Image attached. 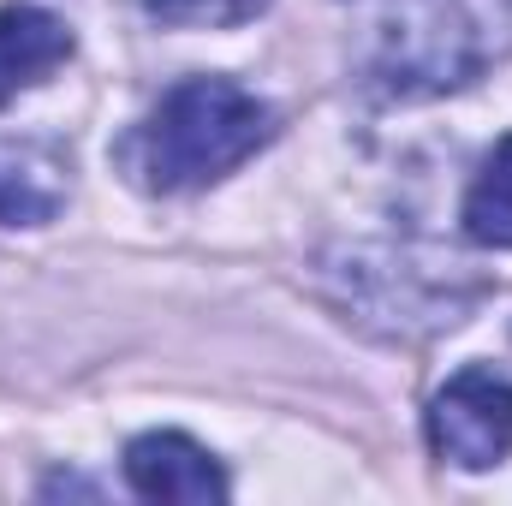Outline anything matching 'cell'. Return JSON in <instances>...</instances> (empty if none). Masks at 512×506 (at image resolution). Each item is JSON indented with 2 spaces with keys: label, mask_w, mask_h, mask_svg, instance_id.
I'll return each mask as SVG.
<instances>
[{
  "label": "cell",
  "mask_w": 512,
  "mask_h": 506,
  "mask_svg": "<svg viewBox=\"0 0 512 506\" xmlns=\"http://www.w3.org/2000/svg\"><path fill=\"white\" fill-rule=\"evenodd\" d=\"M274 114L233 78H185L137 131L131 161L149 191H203L268 143Z\"/></svg>",
  "instance_id": "6da1fadb"
},
{
  "label": "cell",
  "mask_w": 512,
  "mask_h": 506,
  "mask_svg": "<svg viewBox=\"0 0 512 506\" xmlns=\"http://www.w3.org/2000/svg\"><path fill=\"white\" fill-rule=\"evenodd\" d=\"M429 447L453 471H495L512 453V381L471 364L429 399Z\"/></svg>",
  "instance_id": "7a4b0ae2"
},
{
  "label": "cell",
  "mask_w": 512,
  "mask_h": 506,
  "mask_svg": "<svg viewBox=\"0 0 512 506\" xmlns=\"http://www.w3.org/2000/svg\"><path fill=\"white\" fill-rule=\"evenodd\" d=\"M126 483L143 501H179V506H209L227 501V471L215 465L209 447H197L179 429H149L126 447Z\"/></svg>",
  "instance_id": "3957f363"
},
{
  "label": "cell",
  "mask_w": 512,
  "mask_h": 506,
  "mask_svg": "<svg viewBox=\"0 0 512 506\" xmlns=\"http://www.w3.org/2000/svg\"><path fill=\"white\" fill-rule=\"evenodd\" d=\"M66 54H72L66 18H54L42 6H24V0L0 6V102L42 84L54 66H66Z\"/></svg>",
  "instance_id": "277c9868"
},
{
  "label": "cell",
  "mask_w": 512,
  "mask_h": 506,
  "mask_svg": "<svg viewBox=\"0 0 512 506\" xmlns=\"http://www.w3.org/2000/svg\"><path fill=\"white\" fill-rule=\"evenodd\" d=\"M66 203L54 161L30 143H0V227H42Z\"/></svg>",
  "instance_id": "5b68a950"
},
{
  "label": "cell",
  "mask_w": 512,
  "mask_h": 506,
  "mask_svg": "<svg viewBox=\"0 0 512 506\" xmlns=\"http://www.w3.org/2000/svg\"><path fill=\"white\" fill-rule=\"evenodd\" d=\"M465 239L489 245V251H512V137L495 143V155L483 161V173L465 191Z\"/></svg>",
  "instance_id": "8992f818"
},
{
  "label": "cell",
  "mask_w": 512,
  "mask_h": 506,
  "mask_svg": "<svg viewBox=\"0 0 512 506\" xmlns=\"http://www.w3.org/2000/svg\"><path fill=\"white\" fill-rule=\"evenodd\" d=\"M161 24H209V30H221V24H245L262 12V0H143Z\"/></svg>",
  "instance_id": "52a82bcc"
}]
</instances>
